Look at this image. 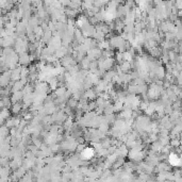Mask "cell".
I'll list each match as a JSON object with an SVG mask.
<instances>
[{"label":"cell","instance_id":"cell-1","mask_svg":"<svg viewBox=\"0 0 182 182\" xmlns=\"http://www.w3.org/2000/svg\"><path fill=\"white\" fill-rule=\"evenodd\" d=\"M82 155H83V157H84L85 159L92 158L93 155H94V150H93L92 148H86V149H85L84 151L82 152Z\"/></svg>","mask_w":182,"mask_h":182},{"label":"cell","instance_id":"cell-2","mask_svg":"<svg viewBox=\"0 0 182 182\" xmlns=\"http://www.w3.org/2000/svg\"><path fill=\"white\" fill-rule=\"evenodd\" d=\"M170 162L171 164H174V165H179V159H177V157L175 155H170Z\"/></svg>","mask_w":182,"mask_h":182}]
</instances>
